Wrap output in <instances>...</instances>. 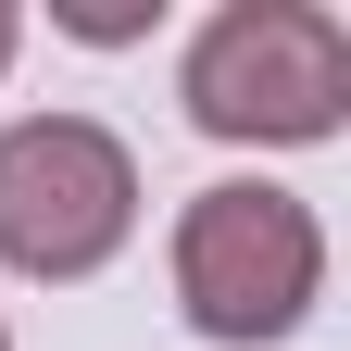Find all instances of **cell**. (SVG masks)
Masks as SVG:
<instances>
[{"label":"cell","instance_id":"6da1fadb","mask_svg":"<svg viewBox=\"0 0 351 351\" xmlns=\"http://www.w3.org/2000/svg\"><path fill=\"white\" fill-rule=\"evenodd\" d=\"M176 101L226 151H314L351 125V25L326 0H226L189 38Z\"/></svg>","mask_w":351,"mask_h":351},{"label":"cell","instance_id":"7a4b0ae2","mask_svg":"<svg viewBox=\"0 0 351 351\" xmlns=\"http://www.w3.org/2000/svg\"><path fill=\"white\" fill-rule=\"evenodd\" d=\"M326 301V226L301 189H263V176H213V189L176 213V314L226 351L289 339Z\"/></svg>","mask_w":351,"mask_h":351},{"label":"cell","instance_id":"3957f363","mask_svg":"<svg viewBox=\"0 0 351 351\" xmlns=\"http://www.w3.org/2000/svg\"><path fill=\"white\" fill-rule=\"evenodd\" d=\"M138 239V151L88 113L0 125V263L38 289H75Z\"/></svg>","mask_w":351,"mask_h":351},{"label":"cell","instance_id":"277c9868","mask_svg":"<svg viewBox=\"0 0 351 351\" xmlns=\"http://www.w3.org/2000/svg\"><path fill=\"white\" fill-rule=\"evenodd\" d=\"M51 25L88 38V51H125V38H151V25H163V0H51Z\"/></svg>","mask_w":351,"mask_h":351},{"label":"cell","instance_id":"5b68a950","mask_svg":"<svg viewBox=\"0 0 351 351\" xmlns=\"http://www.w3.org/2000/svg\"><path fill=\"white\" fill-rule=\"evenodd\" d=\"M13 51H25V13H13V0H0V75H13Z\"/></svg>","mask_w":351,"mask_h":351},{"label":"cell","instance_id":"8992f818","mask_svg":"<svg viewBox=\"0 0 351 351\" xmlns=\"http://www.w3.org/2000/svg\"><path fill=\"white\" fill-rule=\"evenodd\" d=\"M0 351H13V326H0Z\"/></svg>","mask_w":351,"mask_h":351}]
</instances>
